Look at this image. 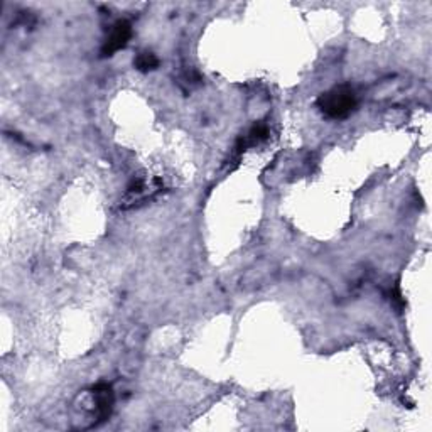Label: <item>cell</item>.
<instances>
[{"label": "cell", "mask_w": 432, "mask_h": 432, "mask_svg": "<svg viewBox=\"0 0 432 432\" xmlns=\"http://www.w3.org/2000/svg\"><path fill=\"white\" fill-rule=\"evenodd\" d=\"M356 103L358 100L355 90L348 85H339L324 91V93L319 95L318 102H316L321 113H323L324 117L333 118V120L346 118L348 115L356 108Z\"/></svg>", "instance_id": "cell-1"}, {"label": "cell", "mask_w": 432, "mask_h": 432, "mask_svg": "<svg viewBox=\"0 0 432 432\" xmlns=\"http://www.w3.org/2000/svg\"><path fill=\"white\" fill-rule=\"evenodd\" d=\"M130 38H132L130 22L125 19L117 21L113 24L112 31H110L108 38L105 39L103 48H102V56L103 58L113 56L115 53H118L120 49L125 48V46L128 44V41H130Z\"/></svg>", "instance_id": "cell-2"}, {"label": "cell", "mask_w": 432, "mask_h": 432, "mask_svg": "<svg viewBox=\"0 0 432 432\" xmlns=\"http://www.w3.org/2000/svg\"><path fill=\"white\" fill-rule=\"evenodd\" d=\"M93 398L96 411H98V422L96 424H102L112 416L113 411V390L108 384H96L93 387Z\"/></svg>", "instance_id": "cell-3"}, {"label": "cell", "mask_w": 432, "mask_h": 432, "mask_svg": "<svg viewBox=\"0 0 432 432\" xmlns=\"http://www.w3.org/2000/svg\"><path fill=\"white\" fill-rule=\"evenodd\" d=\"M269 137V127L267 123L259 122L255 123L254 127L248 130V134L245 135V139L240 140V145H238V149L243 150V147H250V145H257L260 144L262 140H265Z\"/></svg>", "instance_id": "cell-4"}, {"label": "cell", "mask_w": 432, "mask_h": 432, "mask_svg": "<svg viewBox=\"0 0 432 432\" xmlns=\"http://www.w3.org/2000/svg\"><path fill=\"white\" fill-rule=\"evenodd\" d=\"M134 66H135V70L140 73L154 71V70H158V66H159V58L155 56L154 53L144 51V53L137 54L134 59Z\"/></svg>", "instance_id": "cell-5"}]
</instances>
